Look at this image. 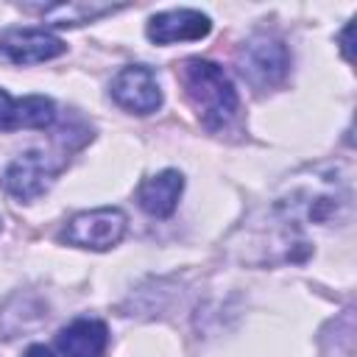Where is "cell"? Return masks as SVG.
I'll list each match as a JSON object with an SVG mask.
<instances>
[{
	"label": "cell",
	"mask_w": 357,
	"mask_h": 357,
	"mask_svg": "<svg viewBox=\"0 0 357 357\" xmlns=\"http://www.w3.org/2000/svg\"><path fill=\"white\" fill-rule=\"evenodd\" d=\"M109 92H112V100L120 109L131 112V114H153L165 103L162 86L156 81V73L151 67H145V64H128V67H123L112 78Z\"/></svg>",
	"instance_id": "5"
},
{
	"label": "cell",
	"mask_w": 357,
	"mask_h": 357,
	"mask_svg": "<svg viewBox=\"0 0 357 357\" xmlns=\"http://www.w3.org/2000/svg\"><path fill=\"white\" fill-rule=\"evenodd\" d=\"M181 192H184V176L178 170L167 167L139 184L137 201L151 218H170L178 206Z\"/></svg>",
	"instance_id": "10"
},
{
	"label": "cell",
	"mask_w": 357,
	"mask_h": 357,
	"mask_svg": "<svg viewBox=\"0 0 357 357\" xmlns=\"http://www.w3.org/2000/svg\"><path fill=\"white\" fill-rule=\"evenodd\" d=\"M187 100L192 103L198 120L209 131H223L240 109L237 89L226 70L209 59H187L178 73Z\"/></svg>",
	"instance_id": "1"
},
{
	"label": "cell",
	"mask_w": 357,
	"mask_h": 357,
	"mask_svg": "<svg viewBox=\"0 0 357 357\" xmlns=\"http://www.w3.org/2000/svg\"><path fill=\"white\" fill-rule=\"evenodd\" d=\"M64 39L45 28H8L0 33V56L11 64H39L61 56Z\"/></svg>",
	"instance_id": "6"
},
{
	"label": "cell",
	"mask_w": 357,
	"mask_h": 357,
	"mask_svg": "<svg viewBox=\"0 0 357 357\" xmlns=\"http://www.w3.org/2000/svg\"><path fill=\"white\" fill-rule=\"evenodd\" d=\"M126 229L128 215L120 206H98L73 215L61 231V240L89 251H109L123 240Z\"/></svg>",
	"instance_id": "3"
},
{
	"label": "cell",
	"mask_w": 357,
	"mask_h": 357,
	"mask_svg": "<svg viewBox=\"0 0 357 357\" xmlns=\"http://www.w3.org/2000/svg\"><path fill=\"white\" fill-rule=\"evenodd\" d=\"M109 343V329L98 318H75L59 329L56 346L64 357H100Z\"/></svg>",
	"instance_id": "9"
},
{
	"label": "cell",
	"mask_w": 357,
	"mask_h": 357,
	"mask_svg": "<svg viewBox=\"0 0 357 357\" xmlns=\"http://www.w3.org/2000/svg\"><path fill=\"white\" fill-rule=\"evenodd\" d=\"M0 229H3V218H0Z\"/></svg>",
	"instance_id": "13"
},
{
	"label": "cell",
	"mask_w": 357,
	"mask_h": 357,
	"mask_svg": "<svg viewBox=\"0 0 357 357\" xmlns=\"http://www.w3.org/2000/svg\"><path fill=\"white\" fill-rule=\"evenodd\" d=\"M25 357H56V354H53L47 346H42V343H33V346H28Z\"/></svg>",
	"instance_id": "12"
},
{
	"label": "cell",
	"mask_w": 357,
	"mask_h": 357,
	"mask_svg": "<svg viewBox=\"0 0 357 357\" xmlns=\"http://www.w3.org/2000/svg\"><path fill=\"white\" fill-rule=\"evenodd\" d=\"M56 120V103L45 95L11 98L0 86V131L17 128H50Z\"/></svg>",
	"instance_id": "8"
},
{
	"label": "cell",
	"mask_w": 357,
	"mask_h": 357,
	"mask_svg": "<svg viewBox=\"0 0 357 357\" xmlns=\"http://www.w3.org/2000/svg\"><path fill=\"white\" fill-rule=\"evenodd\" d=\"M64 159H56L45 151H25L20 153L3 173V187L17 201H33L47 192L53 178L61 173Z\"/></svg>",
	"instance_id": "4"
},
{
	"label": "cell",
	"mask_w": 357,
	"mask_h": 357,
	"mask_svg": "<svg viewBox=\"0 0 357 357\" xmlns=\"http://www.w3.org/2000/svg\"><path fill=\"white\" fill-rule=\"evenodd\" d=\"M212 20L198 8H170L159 11L148 20L145 33L156 45H173V42H198L209 36Z\"/></svg>",
	"instance_id": "7"
},
{
	"label": "cell",
	"mask_w": 357,
	"mask_h": 357,
	"mask_svg": "<svg viewBox=\"0 0 357 357\" xmlns=\"http://www.w3.org/2000/svg\"><path fill=\"white\" fill-rule=\"evenodd\" d=\"M120 8L123 6H109V3H59V6H42L39 14L53 25H81Z\"/></svg>",
	"instance_id": "11"
},
{
	"label": "cell",
	"mask_w": 357,
	"mask_h": 357,
	"mask_svg": "<svg viewBox=\"0 0 357 357\" xmlns=\"http://www.w3.org/2000/svg\"><path fill=\"white\" fill-rule=\"evenodd\" d=\"M237 67L254 89H273L290 70V50L279 36L257 33L240 47Z\"/></svg>",
	"instance_id": "2"
}]
</instances>
